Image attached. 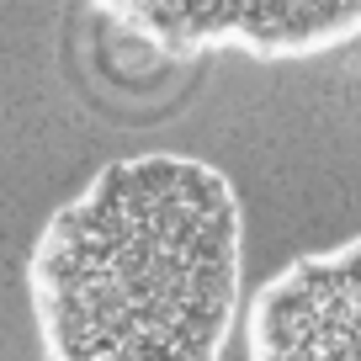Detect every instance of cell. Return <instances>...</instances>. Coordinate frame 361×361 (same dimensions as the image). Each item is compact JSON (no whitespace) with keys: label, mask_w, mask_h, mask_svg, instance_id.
<instances>
[{"label":"cell","mask_w":361,"mask_h":361,"mask_svg":"<svg viewBox=\"0 0 361 361\" xmlns=\"http://www.w3.org/2000/svg\"><path fill=\"white\" fill-rule=\"evenodd\" d=\"M43 361H224L245 314V207L197 154L112 159L27 255Z\"/></svg>","instance_id":"cell-1"},{"label":"cell","mask_w":361,"mask_h":361,"mask_svg":"<svg viewBox=\"0 0 361 361\" xmlns=\"http://www.w3.org/2000/svg\"><path fill=\"white\" fill-rule=\"evenodd\" d=\"M170 59H319L361 37V0H90Z\"/></svg>","instance_id":"cell-2"},{"label":"cell","mask_w":361,"mask_h":361,"mask_svg":"<svg viewBox=\"0 0 361 361\" xmlns=\"http://www.w3.org/2000/svg\"><path fill=\"white\" fill-rule=\"evenodd\" d=\"M250 361H361V234L282 266L250 298Z\"/></svg>","instance_id":"cell-3"}]
</instances>
